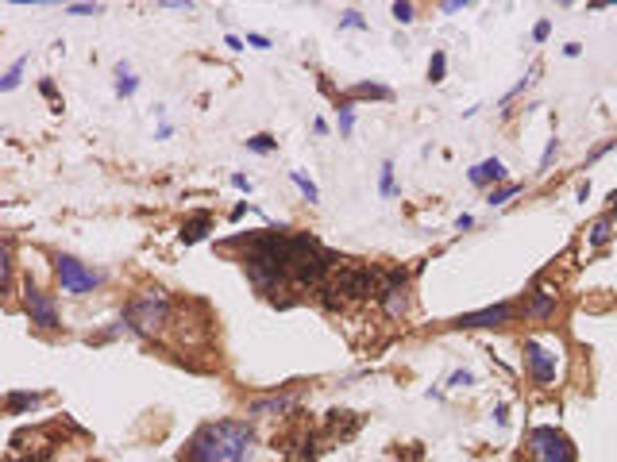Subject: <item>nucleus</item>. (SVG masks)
<instances>
[{"label": "nucleus", "mask_w": 617, "mask_h": 462, "mask_svg": "<svg viewBox=\"0 0 617 462\" xmlns=\"http://www.w3.org/2000/svg\"><path fill=\"white\" fill-rule=\"evenodd\" d=\"M255 432L243 420H216V424H201L182 447V462H247L251 458Z\"/></svg>", "instance_id": "obj_1"}, {"label": "nucleus", "mask_w": 617, "mask_h": 462, "mask_svg": "<svg viewBox=\"0 0 617 462\" xmlns=\"http://www.w3.org/2000/svg\"><path fill=\"white\" fill-rule=\"evenodd\" d=\"M170 312H174V301H170L166 289H159V285L139 289V293L128 301V308H123V324H128V332H135V335H154L170 324Z\"/></svg>", "instance_id": "obj_2"}, {"label": "nucleus", "mask_w": 617, "mask_h": 462, "mask_svg": "<svg viewBox=\"0 0 617 462\" xmlns=\"http://www.w3.org/2000/svg\"><path fill=\"white\" fill-rule=\"evenodd\" d=\"M332 289L340 293V301H367V296H378L382 289V274H374L370 266H359V262H343V266H332Z\"/></svg>", "instance_id": "obj_3"}, {"label": "nucleus", "mask_w": 617, "mask_h": 462, "mask_svg": "<svg viewBox=\"0 0 617 462\" xmlns=\"http://www.w3.org/2000/svg\"><path fill=\"white\" fill-rule=\"evenodd\" d=\"M525 447H529L532 462H575V447L571 439H567L559 427L552 424H540L529 432V439H525Z\"/></svg>", "instance_id": "obj_4"}, {"label": "nucleus", "mask_w": 617, "mask_h": 462, "mask_svg": "<svg viewBox=\"0 0 617 462\" xmlns=\"http://www.w3.org/2000/svg\"><path fill=\"white\" fill-rule=\"evenodd\" d=\"M54 274H59L62 293H70V296H85V293H93V289L104 282L101 270L78 262L73 254H54Z\"/></svg>", "instance_id": "obj_5"}, {"label": "nucleus", "mask_w": 617, "mask_h": 462, "mask_svg": "<svg viewBox=\"0 0 617 462\" xmlns=\"http://www.w3.org/2000/svg\"><path fill=\"white\" fill-rule=\"evenodd\" d=\"M378 301H382L386 316L401 320L409 312V274L405 270H386L382 274V289H378Z\"/></svg>", "instance_id": "obj_6"}, {"label": "nucleus", "mask_w": 617, "mask_h": 462, "mask_svg": "<svg viewBox=\"0 0 617 462\" xmlns=\"http://www.w3.org/2000/svg\"><path fill=\"white\" fill-rule=\"evenodd\" d=\"M525 370L537 385H552L559 374V354L548 351L540 339H525Z\"/></svg>", "instance_id": "obj_7"}, {"label": "nucleus", "mask_w": 617, "mask_h": 462, "mask_svg": "<svg viewBox=\"0 0 617 462\" xmlns=\"http://www.w3.org/2000/svg\"><path fill=\"white\" fill-rule=\"evenodd\" d=\"M23 308H28L31 324L43 327V332H54L59 327V304H54L51 293H43L39 285H23Z\"/></svg>", "instance_id": "obj_8"}, {"label": "nucleus", "mask_w": 617, "mask_h": 462, "mask_svg": "<svg viewBox=\"0 0 617 462\" xmlns=\"http://www.w3.org/2000/svg\"><path fill=\"white\" fill-rule=\"evenodd\" d=\"M556 304H559V293L552 285L544 282V277H532L529 293H525V316L537 320V324H544V320L556 316Z\"/></svg>", "instance_id": "obj_9"}, {"label": "nucleus", "mask_w": 617, "mask_h": 462, "mask_svg": "<svg viewBox=\"0 0 617 462\" xmlns=\"http://www.w3.org/2000/svg\"><path fill=\"white\" fill-rule=\"evenodd\" d=\"M513 320H517V304L501 301L479 312H463V316L451 320V327H501V324H513Z\"/></svg>", "instance_id": "obj_10"}, {"label": "nucleus", "mask_w": 617, "mask_h": 462, "mask_svg": "<svg viewBox=\"0 0 617 462\" xmlns=\"http://www.w3.org/2000/svg\"><path fill=\"white\" fill-rule=\"evenodd\" d=\"M467 177H471V185L482 189V185H494V181H506V166H501L498 158H487V162H479V166L467 173Z\"/></svg>", "instance_id": "obj_11"}, {"label": "nucleus", "mask_w": 617, "mask_h": 462, "mask_svg": "<svg viewBox=\"0 0 617 462\" xmlns=\"http://www.w3.org/2000/svg\"><path fill=\"white\" fill-rule=\"evenodd\" d=\"M328 427H332V435H340V439H351V435L363 427V416H355V412H328Z\"/></svg>", "instance_id": "obj_12"}, {"label": "nucleus", "mask_w": 617, "mask_h": 462, "mask_svg": "<svg viewBox=\"0 0 617 462\" xmlns=\"http://www.w3.org/2000/svg\"><path fill=\"white\" fill-rule=\"evenodd\" d=\"M298 401L293 393H278V397H262V401H251L247 404V416H270V412H286L290 404Z\"/></svg>", "instance_id": "obj_13"}, {"label": "nucleus", "mask_w": 617, "mask_h": 462, "mask_svg": "<svg viewBox=\"0 0 617 462\" xmlns=\"http://www.w3.org/2000/svg\"><path fill=\"white\" fill-rule=\"evenodd\" d=\"M209 227H212V216H209V212H197L193 220H185V227H182V243H201V239L209 235Z\"/></svg>", "instance_id": "obj_14"}, {"label": "nucleus", "mask_w": 617, "mask_h": 462, "mask_svg": "<svg viewBox=\"0 0 617 462\" xmlns=\"http://www.w3.org/2000/svg\"><path fill=\"white\" fill-rule=\"evenodd\" d=\"M359 96H370V101H393V89H386V85H355V89H348V101H359Z\"/></svg>", "instance_id": "obj_15"}, {"label": "nucleus", "mask_w": 617, "mask_h": 462, "mask_svg": "<svg viewBox=\"0 0 617 462\" xmlns=\"http://www.w3.org/2000/svg\"><path fill=\"white\" fill-rule=\"evenodd\" d=\"M12 293V246L0 239V296Z\"/></svg>", "instance_id": "obj_16"}, {"label": "nucleus", "mask_w": 617, "mask_h": 462, "mask_svg": "<svg viewBox=\"0 0 617 462\" xmlns=\"http://www.w3.org/2000/svg\"><path fill=\"white\" fill-rule=\"evenodd\" d=\"M590 246H606V243H610V239H613V216H602V220H598V224L594 227H590Z\"/></svg>", "instance_id": "obj_17"}, {"label": "nucleus", "mask_w": 617, "mask_h": 462, "mask_svg": "<svg viewBox=\"0 0 617 462\" xmlns=\"http://www.w3.org/2000/svg\"><path fill=\"white\" fill-rule=\"evenodd\" d=\"M39 401H43V393H12V397L4 401V408L8 412H28V408H35Z\"/></svg>", "instance_id": "obj_18"}, {"label": "nucleus", "mask_w": 617, "mask_h": 462, "mask_svg": "<svg viewBox=\"0 0 617 462\" xmlns=\"http://www.w3.org/2000/svg\"><path fill=\"white\" fill-rule=\"evenodd\" d=\"M135 89H139V77H131L128 62H120L116 65V96H131Z\"/></svg>", "instance_id": "obj_19"}, {"label": "nucleus", "mask_w": 617, "mask_h": 462, "mask_svg": "<svg viewBox=\"0 0 617 462\" xmlns=\"http://www.w3.org/2000/svg\"><path fill=\"white\" fill-rule=\"evenodd\" d=\"M23 65H28V54H23V58H16V62H12V70H8L4 77H0V93H12V89L20 85V81H23Z\"/></svg>", "instance_id": "obj_20"}, {"label": "nucleus", "mask_w": 617, "mask_h": 462, "mask_svg": "<svg viewBox=\"0 0 617 462\" xmlns=\"http://www.w3.org/2000/svg\"><path fill=\"white\" fill-rule=\"evenodd\" d=\"M521 181H506V185H501V189H490V196H487V204H490V208H498V204H506L509 201V196H517V193H521Z\"/></svg>", "instance_id": "obj_21"}, {"label": "nucleus", "mask_w": 617, "mask_h": 462, "mask_svg": "<svg viewBox=\"0 0 617 462\" xmlns=\"http://www.w3.org/2000/svg\"><path fill=\"white\" fill-rule=\"evenodd\" d=\"M444 77H448V54L436 51V54L429 58V81H432V85H440Z\"/></svg>", "instance_id": "obj_22"}, {"label": "nucleus", "mask_w": 617, "mask_h": 462, "mask_svg": "<svg viewBox=\"0 0 617 462\" xmlns=\"http://www.w3.org/2000/svg\"><path fill=\"white\" fill-rule=\"evenodd\" d=\"M290 181H293V185L301 189V193H305V201H309V204H312V201H317V196H320V193H317V185H312V181H309V177H305V173H301V170H290Z\"/></svg>", "instance_id": "obj_23"}, {"label": "nucleus", "mask_w": 617, "mask_h": 462, "mask_svg": "<svg viewBox=\"0 0 617 462\" xmlns=\"http://www.w3.org/2000/svg\"><path fill=\"white\" fill-rule=\"evenodd\" d=\"M274 146H278L274 135H251V139H247V151H255V154H270Z\"/></svg>", "instance_id": "obj_24"}, {"label": "nucleus", "mask_w": 617, "mask_h": 462, "mask_svg": "<svg viewBox=\"0 0 617 462\" xmlns=\"http://www.w3.org/2000/svg\"><path fill=\"white\" fill-rule=\"evenodd\" d=\"M378 193L382 196H393L398 185H393V162H382V177H378Z\"/></svg>", "instance_id": "obj_25"}, {"label": "nucleus", "mask_w": 617, "mask_h": 462, "mask_svg": "<svg viewBox=\"0 0 617 462\" xmlns=\"http://www.w3.org/2000/svg\"><path fill=\"white\" fill-rule=\"evenodd\" d=\"M340 27H355V31H367V20H363V15L355 12V8H351V12H343V15H340Z\"/></svg>", "instance_id": "obj_26"}, {"label": "nucleus", "mask_w": 617, "mask_h": 462, "mask_svg": "<svg viewBox=\"0 0 617 462\" xmlns=\"http://www.w3.org/2000/svg\"><path fill=\"white\" fill-rule=\"evenodd\" d=\"M613 146H617V139H606V143H602V146H594V151H590V158H587V166H594V162H598V158H606V154H610V151H613Z\"/></svg>", "instance_id": "obj_27"}, {"label": "nucleus", "mask_w": 617, "mask_h": 462, "mask_svg": "<svg viewBox=\"0 0 617 462\" xmlns=\"http://www.w3.org/2000/svg\"><path fill=\"white\" fill-rule=\"evenodd\" d=\"M475 382V374H471V370H456V374H451V389H463V385H471Z\"/></svg>", "instance_id": "obj_28"}, {"label": "nucleus", "mask_w": 617, "mask_h": 462, "mask_svg": "<svg viewBox=\"0 0 617 462\" xmlns=\"http://www.w3.org/2000/svg\"><path fill=\"white\" fill-rule=\"evenodd\" d=\"M393 20L398 23H413V4H401L398 0V4H393Z\"/></svg>", "instance_id": "obj_29"}, {"label": "nucleus", "mask_w": 617, "mask_h": 462, "mask_svg": "<svg viewBox=\"0 0 617 462\" xmlns=\"http://www.w3.org/2000/svg\"><path fill=\"white\" fill-rule=\"evenodd\" d=\"M66 12L70 15H97L101 12V4H66Z\"/></svg>", "instance_id": "obj_30"}, {"label": "nucleus", "mask_w": 617, "mask_h": 462, "mask_svg": "<svg viewBox=\"0 0 617 462\" xmlns=\"http://www.w3.org/2000/svg\"><path fill=\"white\" fill-rule=\"evenodd\" d=\"M351 127H355V112L340 108V135H351Z\"/></svg>", "instance_id": "obj_31"}, {"label": "nucleus", "mask_w": 617, "mask_h": 462, "mask_svg": "<svg viewBox=\"0 0 617 462\" xmlns=\"http://www.w3.org/2000/svg\"><path fill=\"white\" fill-rule=\"evenodd\" d=\"M548 35H552V23H548V20H540L537 27H532V39H537V43H544Z\"/></svg>", "instance_id": "obj_32"}, {"label": "nucleus", "mask_w": 617, "mask_h": 462, "mask_svg": "<svg viewBox=\"0 0 617 462\" xmlns=\"http://www.w3.org/2000/svg\"><path fill=\"white\" fill-rule=\"evenodd\" d=\"M556 151H559V143H556V139H552V143H548V151H544V158H540V170H548V166H552Z\"/></svg>", "instance_id": "obj_33"}, {"label": "nucleus", "mask_w": 617, "mask_h": 462, "mask_svg": "<svg viewBox=\"0 0 617 462\" xmlns=\"http://www.w3.org/2000/svg\"><path fill=\"white\" fill-rule=\"evenodd\" d=\"M247 46H255V51H267L270 39H267V35H247Z\"/></svg>", "instance_id": "obj_34"}, {"label": "nucleus", "mask_w": 617, "mask_h": 462, "mask_svg": "<svg viewBox=\"0 0 617 462\" xmlns=\"http://www.w3.org/2000/svg\"><path fill=\"white\" fill-rule=\"evenodd\" d=\"M444 12H463V8H467V0H444Z\"/></svg>", "instance_id": "obj_35"}, {"label": "nucleus", "mask_w": 617, "mask_h": 462, "mask_svg": "<svg viewBox=\"0 0 617 462\" xmlns=\"http://www.w3.org/2000/svg\"><path fill=\"white\" fill-rule=\"evenodd\" d=\"M232 185H236V189H243V193H251V181H247L243 173H232Z\"/></svg>", "instance_id": "obj_36"}, {"label": "nucleus", "mask_w": 617, "mask_h": 462, "mask_svg": "<svg viewBox=\"0 0 617 462\" xmlns=\"http://www.w3.org/2000/svg\"><path fill=\"white\" fill-rule=\"evenodd\" d=\"M224 46H228V51H243V39H240V35H228Z\"/></svg>", "instance_id": "obj_37"}, {"label": "nucleus", "mask_w": 617, "mask_h": 462, "mask_svg": "<svg viewBox=\"0 0 617 462\" xmlns=\"http://www.w3.org/2000/svg\"><path fill=\"white\" fill-rule=\"evenodd\" d=\"M471 224H475V216H467V212H463V216L456 220V231H467V227H471Z\"/></svg>", "instance_id": "obj_38"}, {"label": "nucleus", "mask_w": 617, "mask_h": 462, "mask_svg": "<svg viewBox=\"0 0 617 462\" xmlns=\"http://www.w3.org/2000/svg\"><path fill=\"white\" fill-rule=\"evenodd\" d=\"M39 89H43V96H51V101H54V96H59V89H54V81H43V85H39Z\"/></svg>", "instance_id": "obj_39"}, {"label": "nucleus", "mask_w": 617, "mask_h": 462, "mask_svg": "<svg viewBox=\"0 0 617 462\" xmlns=\"http://www.w3.org/2000/svg\"><path fill=\"white\" fill-rule=\"evenodd\" d=\"M579 51H582L579 43H567V46H563V54H567V58H579Z\"/></svg>", "instance_id": "obj_40"}]
</instances>
